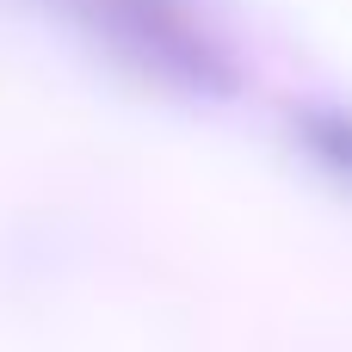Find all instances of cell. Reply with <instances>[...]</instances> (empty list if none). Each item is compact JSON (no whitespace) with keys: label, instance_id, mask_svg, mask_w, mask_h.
<instances>
[{"label":"cell","instance_id":"2","mask_svg":"<svg viewBox=\"0 0 352 352\" xmlns=\"http://www.w3.org/2000/svg\"><path fill=\"white\" fill-rule=\"evenodd\" d=\"M297 148L340 186L352 192V111H334V105H303L297 111Z\"/></svg>","mask_w":352,"mask_h":352},{"label":"cell","instance_id":"1","mask_svg":"<svg viewBox=\"0 0 352 352\" xmlns=\"http://www.w3.org/2000/svg\"><path fill=\"white\" fill-rule=\"evenodd\" d=\"M68 6L118 62L136 74L192 93V99H229L235 93V62L229 50L192 19L186 0H56Z\"/></svg>","mask_w":352,"mask_h":352}]
</instances>
